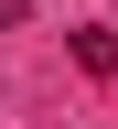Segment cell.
Wrapping results in <instances>:
<instances>
[{
    "label": "cell",
    "mask_w": 118,
    "mask_h": 129,
    "mask_svg": "<svg viewBox=\"0 0 118 129\" xmlns=\"http://www.w3.org/2000/svg\"><path fill=\"white\" fill-rule=\"evenodd\" d=\"M11 22H22V0H0V32H11Z\"/></svg>",
    "instance_id": "1"
}]
</instances>
